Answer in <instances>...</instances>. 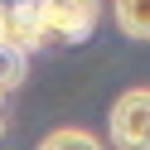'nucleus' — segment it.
Listing matches in <instances>:
<instances>
[{
    "instance_id": "nucleus-2",
    "label": "nucleus",
    "mask_w": 150,
    "mask_h": 150,
    "mask_svg": "<svg viewBox=\"0 0 150 150\" xmlns=\"http://www.w3.org/2000/svg\"><path fill=\"white\" fill-rule=\"evenodd\" d=\"M111 150H150V87H126L107 116Z\"/></svg>"
},
{
    "instance_id": "nucleus-5",
    "label": "nucleus",
    "mask_w": 150,
    "mask_h": 150,
    "mask_svg": "<svg viewBox=\"0 0 150 150\" xmlns=\"http://www.w3.org/2000/svg\"><path fill=\"white\" fill-rule=\"evenodd\" d=\"M24 78H29V53H20V49H0V97H5V92H15Z\"/></svg>"
},
{
    "instance_id": "nucleus-1",
    "label": "nucleus",
    "mask_w": 150,
    "mask_h": 150,
    "mask_svg": "<svg viewBox=\"0 0 150 150\" xmlns=\"http://www.w3.org/2000/svg\"><path fill=\"white\" fill-rule=\"evenodd\" d=\"M34 10V29H39V49H73V44H87L92 29L102 20V0H29Z\"/></svg>"
},
{
    "instance_id": "nucleus-3",
    "label": "nucleus",
    "mask_w": 150,
    "mask_h": 150,
    "mask_svg": "<svg viewBox=\"0 0 150 150\" xmlns=\"http://www.w3.org/2000/svg\"><path fill=\"white\" fill-rule=\"evenodd\" d=\"M111 20L131 44H150V0H111Z\"/></svg>"
},
{
    "instance_id": "nucleus-4",
    "label": "nucleus",
    "mask_w": 150,
    "mask_h": 150,
    "mask_svg": "<svg viewBox=\"0 0 150 150\" xmlns=\"http://www.w3.org/2000/svg\"><path fill=\"white\" fill-rule=\"evenodd\" d=\"M34 150H107V145H102L92 131H82V126H58V131H49Z\"/></svg>"
},
{
    "instance_id": "nucleus-6",
    "label": "nucleus",
    "mask_w": 150,
    "mask_h": 150,
    "mask_svg": "<svg viewBox=\"0 0 150 150\" xmlns=\"http://www.w3.org/2000/svg\"><path fill=\"white\" fill-rule=\"evenodd\" d=\"M0 136H5V97H0Z\"/></svg>"
}]
</instances>
